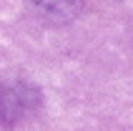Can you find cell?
I'll use <instances>...</instances> for the list:
<instances>
[{
  "instance_id": "cell-1",
  "label": "cell",
  "mask_w": 133,
  "mask_h": 131,
  "mask_svg": "<svg viewBox=\"0 0 133 131\" xmlns=\"http://www.w3.org/2000/svg\"><path fill=\"white\" fill-rule=\"evenodd\" d=\"M38 106V96L28 83L13 81L0 86V124L13 126L28 118Z\"/></svg>"
},
{
  "instance_id": "cell-2",
  "label": "cell",
  "mask_w": 133,
  "mask_h": 131,
  "mask_svg": "<svg viewBox=\"0 0 133 131\" xmlns=\"http://www.w3.org/2000/svg\"><path fill=\"white\" fill-rule=\"evenodd\" d=\"M30 5L35 8V10H40L43 15H48V18L63 20V18L75 15L81 0H30Z\"/></svg>"
}]
</instances>
